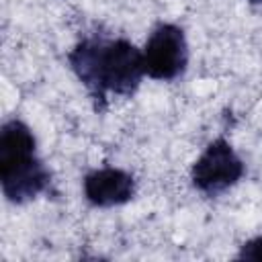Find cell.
<instances>
[{
	"instance_id": "cell-1",
	"label": "cell",
	"mask_w": 262,
	"mask_h": 262,
	"mask_svg": "<svg viewBox=\"0 0 262 262\" xmlns=\"http://www.w3.org/2000/svg\"><path fill=\"white\" fill-rule=\"evenodd\" d=\"M78 80L104 108L106 94L131 96L143 78V55L127 39H82L68 55Z\"/></svg>"
},
{
	"instance_id": "cell-2",
	"label": "cell",
	"mask_w": 262,
	"mask_h": 262,
	"mask_svg": "<svg viewBox=\"0 0 262 262\" xmlns=\"http://www.w3.org/2000/svg\"><path fill=\"white\" fill-rule=\"evenodd\" d=\"M0 182L10 203L23 205L41 194L49 184V172L35 151L31 129L12 119L0 131Z\"/></svg>"
},
{
	"instance_id": "cell-3",
	"label": "cell",
	"mask_w": 262,
	"mask_h": 262,
	"mask_svg": "<svg viewBox=\"0 0 262 262\" xmlns=\"http://www.w3.org/2000/svg\"><path fill=\"white\" fill-rule=\"evenodd\" d=\"M143 72L154 80H174L188 63V45L184 31L176 25H158L143 51Z\"/></svg>"
},
{
	"instance_id": "cell-4",
	"label": "cell",
	"mask_w": 262,
	"mask_h": 262,
	"mask_svg": "<svg viewBox=\"0 0 262 262\" xmlns=\"http://www.w3.org/2000/svg\"><path fill=\"white\" fill-rule=\"evenodd\" d=\"M190 176L201 192L219 194L244 176V164L225 139H215L194 162Z\"/></svg>"
},
{
	"instance_id": "cell-5",
	"label": "cell",
	"mask_w": 262,
	"mask_h": 262,
	"mask_svg": "<svg viewBox=\"0 0 262 262\" xmlns=\"http://www.w3.org/2000/svg\"><path fill=\"white\" fill-rule=\"evenodd\" d=\"M84 194L94 207H117L133 199L135 180L119 168H100L84 178Z\"/></svg>"
},
{
	"instance_id": "cell-6",
	"label": "cell",
	"mask_w": 262,
	"mask_h": 262,
	"mask_svg": "<svg viewBox=\"0 0 262 262\" xmlns=\"http://www.w3.org/2000/svg\"><path fill=\"white\" fill-rule=\"evenodd\" d=\"M239 258H246V260H262V235L246 242L242 246V250H239Z\"/></svg>"
},
{
	"instance_id": "cell-7",
	"label": "cell",
	"mask_w": 262,
	"mask_h": 262,
	"mask_svg": "<svg viewBox=\"0 0 262 262\" xmlns=\"http://www.w3.org/2000/svg\"><path fill=\"white\" fill-rule=\"evenodd\" d=\"M254 2H262V0H254Z\"/></svg>"
}]
</instances>
